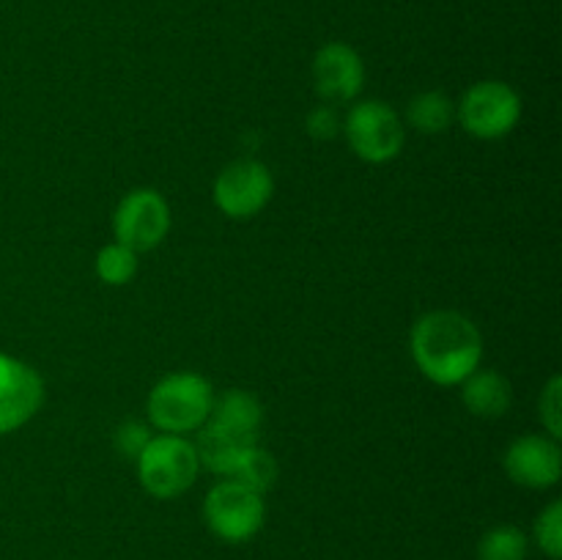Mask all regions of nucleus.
Returning a JSON list of instances; mask_svg holds the SVG:
<instances>
[{"mask_svg":"<svg viewBox=\"0 0 562 560\" xmlns=\"http://www.w3.org/2000/svg\"><path fill=\"white\" fill-rule=\"evenodd\" d=\"M477 560H527L530 536L516 525H494L477 541Z\"/></svg>","mask_w":562,"mask_h":560,"instance_id":"nucleus-16","label":"nucleus"},{"mask_svg":"<svg viewBox=\"0 0 562 560\" xmlns=\"http://www.w3.org/2000/svg\"><path fill=\"white\" fill-rule=\"evenodd\" d=\"M307 132L316 141H329L340 132V115L333 104H318V108L311 110L307 115Z\"/></svg>","mask_w":562,"mask_h":560,"instance_id":"nucleus-21","label":"nucleus"},{"mask_svg":"<svg viewBox=\"0 0 562 560\" xmlns=\"http://www.w3.org/2000/svg\"><path fill=\"white\" fill-rule=\"evenodd\" d=\"M532 541L549 560L562 558V503L552 500L532 525Z\"/></svg>","mask_w":562,"mask_h":560,"instance_id":"nucleus-18","label":"nucleus"},{"mask_svg":"<svg viewBox=\"0 0 562 560\" xmlns=\"http://www.w3.org/2000/svg\"><path fill=\"white\" fill-rule=\"evenodd\" d=\"M456 115L470 135L494 141V137L508 135L519 124L521 99L508 82L483 80L464 93Z\"/></svg>","mask_w":562,"mask_h":560,"instance_id":"nucleus-6","label":"nucleus"},{"mask_svg":"<svg viewBox=\"0 0 562 560\" xmlns=\"http://www.w3.org/2000/svg\"><path fill=\"white\" fill-rule=\"evenodd\" d=\"M115 242L135 253L151 250L168 236L170 206L157 190H132L121 198L113 214Z\"/></svg>","mask_w":562,"mask_h":560,"instance_id":"nucleus-8","label":"nucleus"},{"mask_svg":"<svg viewBox=\"0 0 562 560\" xmlns=\"http://www.w3.org/2000/svg\"><path fill=\"white\" fill-rule=\"evenodd\" d=\"M223 481H236L241 486L252 489L258 494H267L269 489L278 481V461L272 459L269 450H263L261 445H247L239 456H236L234 467H231L228 478Z\"/></svg>","mask_w":562,"mask_h":560,"instance_id":"nucleus-14","label":"nucleus"},{"mask_svg":"<svg viewBox=\"0 0 562 560\" xmlns=\"http://www.w3.org/2000/svg\"><path fill=\"white\" fill-rule=\"evenodd\" d=\"M212 401V384L201 373H168L148 393V417L165 434H190L209 421Z\"/></svg>","mask_w":562,"mask_h":560,"instance_id":"nucleus-2","label":"nucleus"},{"mask_svg":"<svg viewBox=\"0 0 562 560\" xmlns=\"http://www.w3.org/2000/svg\"><path fill=\"white\" fill-rule=\"evenodd\" d=\"M412 357L434 384H461L481 368L483 338L472 318L456 311H434L417 318L409 338Z\"/></svg>","mask_w":562,"mask_h":560,"instance_id":"nucleus-1","label":"nucleus"},{"mask_svg":"<svg viewBox=\"0 0 562 560\" xmlns=\"http://www.w3.org/2000/svg\"><path fill=\"white\" fill-rule=\"evenodd\" d=\"M274 179L258 159H236L214 181V203L231 220H250L272 201Z\"/></svg>","mask_w":562,"mask_h":560,"instance_id":"nucleus-7","label":"nucleus"},{"mask_svg":"<svg viewBox=\"0 0 562 560\" xmlns=\"http://www.w3.org/2000/svg\"><path fill=\"white\" fill-rule=\"evenodd\" d=\"M140 486L157 500H173L195 483L198 453L195 445L181 434H159L148 439L146 448L135 459Z\"/></svg>","mask_w":562,"mask_h":560,"instance_id":"nucleus-3","label":"nucleus"},{"mask_svg":"<svg viewBox=\"0 0 562 560\" xmlns=\"http://www.w3.org/2000/svg\"><path fill=\"white\" fill-rule=\"evenodd\" d=\"M313 86L329 104H344L360 97L366 86V66L360 53L344 42H329L313 58Z\"/></svg>","mask_w":562,"mask_h":560,"instance_id":"nucleus-10","label":"nucleus"},{"mask_svg":"<svg viewBox=\"0 0 562 560\" xmlns=\"http://www.w3.org/2000/svg\"><path fill=\"white\" fill-rule=\"evenodd\" d=\"M148 439H151V432H148L146 423L130 421L115 432V448H119L121 456H130V459H137L140 450L146 448Z\"/></svg>","mask_w":562,"mask_h":560,"instance_id":"nucleus-20","label":"nucleus"},{"mask_svg":"<svg viewBox=\"0 0 562 560\" xmlns=\"http://www.w3.org/2000/svg\"><path fill=\"white\" fill-rule=\"evenodd\" d=\"M505 472L510 481L527 489H549L560 481L562 453L554 437L525 434L505 450Z\"/></svg>","mask_w":562,"mask_h":560,"instance_id":"nucleus-11","label":"nucleus"},{"mask_svg":"<svg viewBox=\"0 0 562 560\" xmlns=\"http://www.w3.org/2000/svg\"><path fill=\"white\" fill-rule=\"evenodd\" d=\"M44 401V382L27 362L0 351V437L25 426Z\"/></svg>","mask_w":562,"mask_h":560,"instance_id":"nucleus-9","label":"nucleus"},{"mask_svg":"<svg viewBox=\"0 0 562 560\" xmlns=\"http://www.w3.org/2000/svg\"><path fill=\"white\" fill-rule=\"evenodd\" d=\"M97 275L108 285H126L137 275V253L132 247L113 242L97 253Z\"/></svg>","mask_w":562,"mask_h":560,"instance_id":"nucleus-17","label":"nucleus"},{"mask_svg":"<svg viewBox=\"0 0 562 560\" xmlns=\"http://www.w3.org/2000/svg\"><path fill=\"white\" fill-rule=\"evenodd\" d=\"M203 522L225 544H245L261 533L267 522L263 494L236 481H220L203 500Z\"/></svg>","mask_w":562,"mask_h":560,"instance_id":"nucleus-4","label":"nucleus"},{"mask_svg":"<svg viewBox=\"0 0 562 560\" xmlns=\"http://www.w3.org/2000/svg\"><path fill=\"white\" fill-rule=\"evenodd\" d=\"M538 415H541V423L549 432V437L558 439L562 434V379L560 377H552L547 388H543L541 401H538Z\"/></svg>","mask_w":562,"mask_h":560,"instance_id":"nucleus-19","label":"nucleus"},{"mask_svg":"<svg viewBox=\"0 0 562 560\" xmlns=\"http://www.w3.org/2000/svg\"><path fill=\"white\" fill-rule=\"evenodd\" d=\"M344 132L349 137L351 152L373 165L398 157L406 135L398 113L390 104L379 102V99L355 104L349 115H346Z\"/></svg>","mask_w":562,"mask_h":560,"instance_id":"nucleus-5","label":"nucleus"},{"mask_svg":"<svg viewBox=\"0 0 562 560\" xmlns=\"http://www.w3.org/2000/svg\"><path fill=\"white\" fill-rule=\"evenodd\" d=\"M406 119L423 135H439L456 119V104L442 91H423L406 108Z\"/></svg>","mask_w":562,"mask_h":560,"instance_id":"nucleus-15","label":"nucleus"},{"mask_svg":"<svg viewBox=\"0 0 562 560\" xmlns=\"http://www.w3.org/2000/svg\"><path fill=\"white\" fill-rule=\"evenodd\" d=\"M206 423L234 443L256 445L263 426V406L247 390H225L220 399L212 401Z\"/></svg>","mask_w":562,"mask_h":560,"instance_id":"nucleus-12","label":"nucleus"},{"mask_svg":"<svg viewBox=\"0 0 562 560\" xmlns=\"http://www.w3.org/2000/svg\"><path fill=\"white\" fill-rule=\"evenodd\" d=\"M464 404L477 417H503L510 410L514 390L497 371H475L464 382Z\"/></svg>","mask_w":562,"mask_h":560,"instance_id":"nucleus-13","label":"nucleus"}]
</instances>
